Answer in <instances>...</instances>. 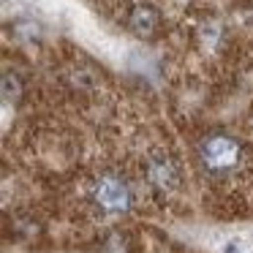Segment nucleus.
<instances>
[{
    "label": "nucleus",
    "instance_id": "nucleus-2",
    "mask_svg": "<svg viewBox=\"0 0 253 253\" xmlns=\"http://www.w3.org/2000/svg\"><path fill=\"white\" fill-rule=\"evenodd\" d=\"M90 193H93L95 207L106 210V212H126V210L131 207V199H133L128 182L123 180V177H117L115 171L101 174L98 180L93 182Z\"/></svg>",
    "mask_w": 253,
    "mask_h": 253
},
{
    "label": "nucleus",
    "instance_id": "nucleus-1",
    "mask_svg": "<svg viewBox=\"0 0 253 253\" xmlns=\"http://www.w3.org/2000/svg\"><path fill=\"white\" fill-rule=\"evenodd\" d=\"M199 158H202V166L212 174H226L234 166H240L242 161V144L234 142L231 136H207L202 144H199Z\"/></svg>",
    "mask_w": 253,
    "mask_h": 253
},
{
    "label": "nucleus",
    "instance_id": "nucleus-4",
    "mask_svg": "<svg viewBox=\"0 0 253 253\" xmlns=\"http://www.w3.org/2000/svg\"><path fill=\"white\" fill-rule=\"evenodd\" d=\"M128 28L136 36H142V39H150L161 28V14L153 6H136L131 11V17H128Z\"/></svg>",
    "mask_w": 253,
    "mask_h": 253
},
{
    "label": "nucleus",
    "instance_id": "nucleus-3",
    "mask_svg": "<svg viewBox=\"0 0 253 253\" xmlns=\"http://www.w3.org/2000/svg\"><path fill=\"white\" fill-rule=\"evenodd\" d=\"M147 180L158 191H174L180 185V169L166 153H153L147 158Z\"/></svg>",
    "mask_w": 253,
    "mask_h": 253
}]
</instances>
